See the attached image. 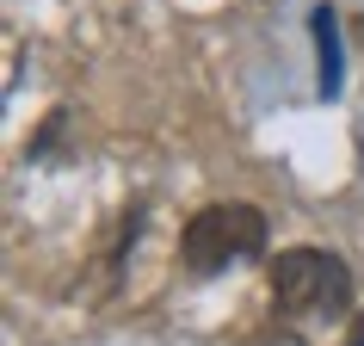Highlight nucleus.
I'll use <instances>...</instances> for the list:
<instances>
[{
  "label": "nucleus",
  "mask_w": 364,
  "mask_h": 346,
  "mask_svg": "<svg viewBox=\"0 0 364 346\" xmlns=\"http://www.w3.org/2000/svg\"><path fill=\"white\" fill-rule=\"evenodd\" d=\"M266 253V211L259 204H204L179 235V260L192 278H216L235 260H259Z\"/></svg>",
  "instance_id": "1"
},
{
  "label": "nucleus",
  "mask_w": 364,
  "mask_h": 346,
  "mask_svg": "<svg viewBox=\"0 0 364 346\" xmlns=\"http://www.w3.org/2000/svg\"><path fill=\"white\" fill-rule=\"evenodd\" d=\"M272 297L284 315L303 322H340L352 309V272L327 248H284L272 260Z\"/></svg>",
  "instance_id": "2"
},
{
  "label": "nucleus",
  "mask_w": 364,
  "mask_h": 346,
  "mask_svg": "<svg viewBox=\"0 0 364 346\" xmlns=\"http://www.w3.org/2000/svg\"><path fill=\"white\" fill-rule=\"evenodd\" d=\"M309 25H315V56H321V99H333L340 93V13L315 6Z\"/></svg>",
  "instance_id": "3"
},
{
  "label": "nucleus",
  "mask_w": 364,
  "mask_h": 346,
  "mask_svg": "<svg viewBox=\"0 0 364 346\" xmlns=\"http://www.w3.org/2000/svg\"><path fill=\"white\" fill-rule=\"evenodd\" d=\"M352 346H364V315H358V327H352Z\"/></svg>",
  "instance_id": "4"
}]
</instances>
